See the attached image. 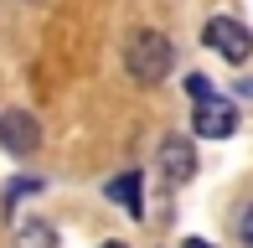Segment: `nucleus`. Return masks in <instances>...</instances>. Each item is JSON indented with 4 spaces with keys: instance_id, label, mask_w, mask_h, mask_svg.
<instances>
[{
    "instance_id": "obj_1",
    "label": "nucleus",
    "mask_w": 253,
    "mask_h": 248,
    "mask_svg": "<svg viewBox=\"0 0 253 248\" xmlns=\"http://www.w3.org/2000/svg\"><path fill=\"white\" fill-rule=\"evenodd\" d=\"M176 62V47H170L160 31H134L129 47H124V67H129L134 83H160Z\"/></svg>"
},
{
    "instance_id": "obj_2",
    "label": "nucleus",
    "mask_w": 253,
    "mask_h": 248,
    "mask_svg": "<svg viewBox=\"0 0 253 248\" xmlns=\"http://www.w3.org/2000/svg\"><path fill=\"white\" fill-rule=\"evenodd\" d=\"M202 41L217 57H227V62H248V52H253V31L243 21H233V16H212L202 26Z\"/></svg>"
},
{
    "instance_id": "obj_3",
    "label": "nucleus",
    "mask_w": 253,
    "mask_h": 248,
    "mask_svg": "<svg viewBox=\"0 0 253 248\" xmlns=\"http://www.w3.org/2000/svg\"><path fill=\"white\" fill-rule=\"evenodd\" d=\"M160 176H166V186H186L191 176H197V150H191L181 134H166V140H160Z\"/></svg>"
},
{
    "instance_id": "obj_4",
    "label": "nucleus",
    "mask_w": 253,
    "mask_h": 248,
    "mask_svg": "<svg viewBox=\"0 0 253 248\" xmlns=\"http://www.w3.org/2000/svg\"><path fill=\"white\" fill-rule=\"evenodd\" d=\"M0 145H5L10 155H31L42 145V129H37V119L26 114V109H10L5 119H0Z\"/></svg>"
},
{
    "instance_id": "obj_5",
    "label": "nucleus",
    "mask_w": 253,
    "mask_h": 248,
    "mask_svg": "<svg viewBox=\"0 0 253 248\" xmlns=\"http://www.w3.org/2000/svg\"><path fill=\"white\" fill-rule=\"evenodd\" d=\"M191 124H197V134H207V140H227L238 129V109L227 98H207V104H197Z\"/></svg>"
},
{
    "instance_id": "obj_6",
    "label": "nucleus",
    "mask_w": 253,
    "mask_h": 248,
    "mask_svg": "<svg viewBox=\"0 0 253 248\" xmlns=\"http://www.w3.org/2000/svg\"><path fill=\"white\" fill-rule=\"evenodd\" d=\"M103 191H109V202H119V207L129 212V217H140V212H145V181H140V171L114 176V181L103 186Z\"/></svg>"
},
{
    "instance_id": "obj_7",
    "label": "nucleus",
    "mask_w": 253,
    "mask_h": 248,
    "mask_svg": "<svg viewBox=\"0 0 253 248\" xmlns=\"http://www.w3.org/2000/svg\"><path fill=\"white\" fill-rule=\"evenodd\" d=\"M16 248H57V233L47 228V222H21V228H16Z\"/></svg>"
},
{
    "instance_id": "obj_8",
    "label": "nucleus",
    "mask_w": 253,
    "mask_h": 248,
    "mask_svg": "<svg viewBox=\"0 0 253 248\" xmlns=\"http://www.w3.org/2000/svg\"><path fill=\"white\" fill-rule=\"evenodd\" d=\"M31 191H42L37 176H21V181H10V186H5V212L16 207V197H31Z\"/></svg>"
},
{
    "instance_id": "obj_9",
    "label": "nucleus",
    "mask_w": 253,
    "mask_h": 248,
    "mask_svg": "<svg viewBox=\"0 0 253 248\" xmlns=\"http://www.w3.org/2000/svg\"><path fill=\"white\" fill-rule=\"evenodd\" d=\"M186 93L197 98V104H207V98H217V93H212V78H202V73H191V78H186Z\"/></svg>"
},
{
    "instance_id": "obj_10",
    "label": "nucleus",
    "mask_w": 253,
    "mask_h": 248,
    "mask_svg": "<svg viewBox=\"0 0 253 248\" xmlns=\"http://www.w3.org/2000/svg\"><path fill=\"white\" fill-rule=\"evenodd\" d=\"M238 233H243V243H248V248H253V207H248V212H243V222H238Z\"/></svg>"
},
{
    "instance_id": "obj_11",
    "label": "nucleus",
    "mask_w": 253,
    "mask_h": 248,
    "mask_svg": "<svg viewBox=\"0 0 253 248\" xmlns=\"http://www.w3.org/2000/svg\"><path fill=\"white\" fill-rule=\"evenodd\" d=\"M181 248H217V243H207V238H186Z\"/></svg>"
},
{
    "instance_id": "obj_12",
    "label": "nucleus",
    "mask_w": 253,
    "mask_h": 248,
    "mask_svg": "<svg viewBox=\"0 0 253 248\" xmlns=\"http://www.w3.org/2000/svg\"><path fill=\"white\" fill-rule=\"evenodd\" d=\"M238 93H243V98H253V78H243V83H238Z\"/></svg>"
},
{
    "instance_id": "obj_13",
    "label": "nucleus",
    "mask_w": 253,
    "mask_h": 248,
    "mask_svg": "<svg viewBox=\"0 0 253 248\" xmlns=\"http://www.w3.org/2000/svg\"><path fill=\"white\" fill-rule=\"evenodd\" d=\"M103 248H124V243H103Z\"/></svg>"
}]
</instances>
